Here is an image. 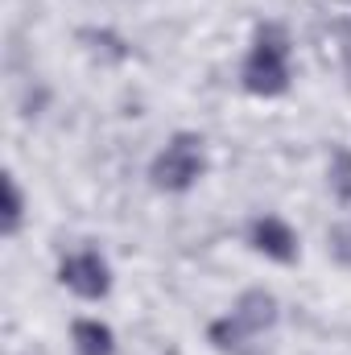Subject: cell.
Returning a JSON list of instances; mask_svg holds the SVG:
<instances>
[{"label":"cell","mask_w":351,"mask_h":355,"mask_svg":"<svg viewBox=\"0 0 351 355\" xmlns=\"http://www.w3.org/2000/svg\"><path fill=\"white\" fill-rule=\"evenodd\" d=\"M244 87L252 95H281L289 87V33L277 21H264L252 37L244 62Z\"/></svg>","instance_id":"obj_1"},{"label":"cell","mask_w":351,"mask_h":355,"mask_svg":"<svg viewBox=\"0 0 351 355\" xmlns=\"http://www.w3.org/2000/svg\"><path fill=\"white\" fill-rule=\"evenodd\" d=\"M207 170V153H203V137H194V132H178L170 137V145L153 157V186L157 190H170V194H182V190H190L198 178Z\"/></svg>","instance_id":"obj_2"},{"label":"cell","mask_w":351,"mask_h":355,"mask_svg":"<svg viewBox=\"0 0 351 355\" xmlns=\"http://www.w3.org/2000/svg\"><path fill=\"white\" fill-rule=\"evenodd\" d=\"M273 322H277V297L264 289H248V293H240V302L228 318L211 322V343L215 347H240L244 335H261Z\"/></svg>","instance_id":"obj_3"},{"label":"cell","mask_w":351,"mask_h":355,"mask_svg":"<svg viewBox=\"0 0 351 355\" xmlns=\"http://www.w3.org/2000/svg\"><path fill=\"white\" fill-rule=\"evenodd\" d=\"M58 281H62L71 293L95 302V297H103V293L112 289V268H108V261H103L99 252H75V257H62Z\"/></svg>","instance_id":"obj_4"},{"label":"cell","mask_w":351,"mask_h":355,"mask_svg":"<svg viewBox=\"0 0 351 355\" xmlns=\"http://www.w3.org/2000/svg\"><path fill=\"white\" fill-rule=\"evenodd\" d=\"M248 240H252V248L264 252L268 261H281V265H293L298 261V236L277 215H257L252 227H248Z\"/></svg>","instance_id":"obj_5"},{"label":"cell","mask_w":351,"mask_h":355,"mask_svg":"<svg viewBox=\"0 0 351 355\" xmlns=\"http://www.w3.org/2000/svg\"><path fill=\"white\" fill-rule=\"evenodd\" d=\"M71 335H75V352L79 355H112L116 352V335L103 322H95V318H79Z\"/></svg>","instance_id":"obj_6"},{"label":"cell","mask_w":351,"mask_h":355,"mask_svg":"<svg viewBox=\"0 0 351 355\" xmlns=\"http://www.w3.org/2000/svg\"><path fill=\"white\" fill-rule=\"evenodd\" d=\"M4 236H17V227H21V215H25V198H21V186H17V178L4 174Z\"/></svg>","instance_id":"obj_7"},{"label":"cell","mask_w":351,"mask_h":355,"mask_svg":"<svg viewBox=\"0 0 351 355\" xmlns=\"http://www.w3.org/2000/svg\"><path fill=\"white\" fill-rule=\"evenodd\" d=\"M327 178H331V190H335L343 202H351V149H335V153H331Z\"/></svg>","instance_id":"obj_8"},{"label":"cell","mask_w":351,"mask_h":355,"mask_svg":"<svg viewBox=\"0 0 351 355\" xmlns=\"http://www.w3.org/2000/svg\"><path fill=\"white\" fill-rule=\"evenodd\" d=\"M327 248H331V257L343 268H351V223H335V227H331Z\"/></svg>","instance_id":"obj_9"}]
</instances>
